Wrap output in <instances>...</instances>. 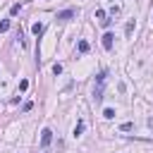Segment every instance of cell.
<instances>
[{
	"mask_svg": "<svg viewBox=\"0 0 153 153\" xmlns=\"http://www.w3.org/2000/svg\"><path fill=\"white\" fill-rule=\"evenodd\" d=\"M103 84H105V72H100V74H98V84L93 86V98H96V100H100V98H103Z\"/></svg>",
	"mask_w": 153,
	"mask_h": 153,
	"instance_id": "1",
	"label": "cell"
},
{
	"mask_svg": "<svg viewBox=\"0 0 153 153\" xmlns=\"http://www.w3.org/2000/svg\"><path fill=\"white\" fill-rule=\"evenodd\" d=\"M72 17H76V10H74V7H69V10H62V12H57V17H55V19H57V22H69Z\"/></svg>",
	"mask_w": 153,
	"mask_h": 153,
	"instance_id": "2",
	"label": "cell"
},
{
	"mask_svg": "<svg viewBox=\"0 0 153 153\" xmlns=\"http://www.w3.org/2000/svg\"><path fill=\"white\" fill-rule=\"evenodd\" d=\"M50 141H53V131H50V129H43V131H41V146L48 148Z\"/></svg>",
	"mask_w": 153,
	"mask_h": 153,
	"instance_id": "3",
	"label": "cell"
},
{
	"mask_svg": "<svg viewBox=\"0 0 153 153\" xmlns=\"http://www.w3.org/2000/svg\"><path fill=\"white\" fill-rule=\"evenodd\" d=\"M112 41H115V36H112L110 31H105V33H103V48H105V50H112Z\"/></svg>",
	"mask_w": 153,
	"mask_h": 153,
	"instance_id": "4",
	"label": "cell"
},
{
	"mask_svg": "<svg viewBox=\"0 0 153 153\" xmlns=\"http://www.w3.org/2000/svg\"><path fill=\"white\" fill-rule=\"evenodd\" d=\"M31 31H33V36H36V38H41V36H43V31H45V24H43V22H36V24L31 26Z\"/></svg>",
	"mask_w": 153,
	"mask_h": 153,
	"instance_id": "5",
	"label": "cell"
},
{
	"mask_svg": "<svg viewBox=\"0 0 153 153\" xmlns=\"http://www.w3.org/2000/svg\"><path fill=\"white\" fill-rule=\"evenodd\" d=\"M134 29H136V24H134V22H127V26H124V33H127V36H131V33H134Z\"/></svg>",
	"mask_w": 153,
	"mask_h": 153,
	"instance_id": "6",
	"label": "cell"
},
{
	"mask_svg": "<svg viewBox=\"0 0 153 153\" xmlns=\"http://www.w3.org/2000/svg\"><path fill=\"white\" fill-rule=\"evenodd\" d=\"M84 127H86V124H84V120H79V122H76V127H74V136H79V134L84 131Z\"/></svg>",
	"mask_w": 153,
	"mask_h": 153,
	"instance_id": "7",
	"label": "cell"
},
{
	"mask_svg": "<svg viewBox=\"0 0 153 153\" xmlns=\"http://www.w3.org/2000/svg\"><path fill=\"white\" fill-rule=\"evenodd\" d=\"M19 10H22V5H19V2H14V5L10 7V14L14 17V14H19Z\"/></svg>",
	"mask_w": 153,
	"mask_h": 153,
	"instance_id": "8",
	"label": "cell"
},
{
	"mask_svg": "<svg viewBox=\"0 0 153 153\" xmlns=\"http://www.w3.org/2000/svg\"><path fill=\"white\" fill-rule=\"evenodd\" d=\"M76 48H79V53H88V43H86V41H79Z\"/></svg>",
	"mask_w": 153,
	"mask_h": 153,
	"instance_id": "9",
	"label": "cell"
},
{
	"mask_svg": "<svg viewBox=\"0 0 153 153\" xmlns=\"http://www.w3.org/2000/svg\"><path fill=\"white\" fill-rule=\"evenodd\" d=\"M7 29H10V19H2V22H0V33H5Z\"/></svg>",
	"mask_w": 153,
	"mask_h": 153,
	"instance_id": "10",
	"label": "cell"
},
{
	"mask_svg": "<svg viewBox=\"0 0 153 153\" xmlns=\"http://www.w3.org/2000/svg\"><path fill=\"white\" fill-rule=\"evenodd\" d=\"M103 115H105L108 120H112V117H115V110H112V108H105V110H103Z\"/></svg>",
	"mask_w": 153,
	"mask_h": 153,
	"instance_id": "11",
	"label": "cell"
},
{
	"mask_svg": "<svg viewBox=\"0 0 153 153\" xmlns=\"http://www.w3.org/2000/svg\"><path fill=\"white\" fill-rule=\"evenodd\" d=\"M53 74H62V65H60V62L53 65Z\"/></svg>",
	"mask_w": 153,
	"mask_h": 153,
	"instance_id": "12",
	"label": "cell"
},
{
	"mask_svg": "<svg viewBox=\"0 0 153 153\" xmlns=\"http://www.w3.org/2000/svg\"><path fill=\"white\" fill-rule=\"evenodd\" d=\"M120 129H122V131H131V129H134V124H131V122H124Z\"/></svg>",
	"mask_w": 153,
	"mask_h": 153,
	"instance_id": "13",
	"label": "cell"
},
{
	"mask_svg": "<svg viewBox=\"0 0 153 153\" xmlns=\"http://www.w3.org/2000/svg\"><path fill=\"white\" fill-rule=\"evenodd\" d=\"M26 88H29V81L22 79V81H19V91H26Z\"/></svg>",
	"mask_w": 153,
	"mask_h": 153,
	"instance_id": "14",
	"label": "cell"
},
{
	"mask_svg": "<svg viewBox=\"0 0 153 153\" xmlns=\"http://www.w3.org/2000/svg\"><path fill=\"white\" fill-rule=\"evenodd\" d=\"M96 19H100V22H103V19H105V12H103V10H96Z\"/></svg>",
	"mask_w": 153,
	"mask_h": 153,
	"instance_id": "15",
	"label": "cell"
},
{
	"mask_svg": "<svg viewBox=\"0 0 153 153\" xmlns=\"http://www.w3.org/2000/svg\"><path fill=\"white\" fill-rule=\"evenodd\" d=\"M31 108H33V103H31V100H26V103H24V108H22V110H24V112H29V110H31Z\"/></svg>",
	"mask_w": 153,
	"mask_h": 153,
	"instance_id": "16",
	"label": "cell"
}]
</instances>
